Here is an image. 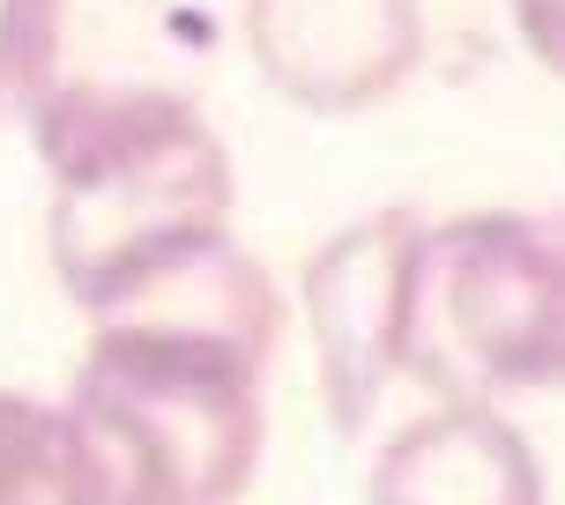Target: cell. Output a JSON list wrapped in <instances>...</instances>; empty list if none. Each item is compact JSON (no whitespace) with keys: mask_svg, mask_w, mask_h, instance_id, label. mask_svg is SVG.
<instances>
[{"mask_svg":"<svg viewBox=\"0 0 565 505\" xmlns=\"http://www.w3.org/2000/svg\"><path fill=\"white\" fill-rule=\"evenodd\" d=\"M365 505H551V483L499 401H431L372 453Z\"/></svg>","mask_w":565,"mask_h":505,"instance_id":"cell-7","label":"cell"},{"mask_svg":"<svg viewBox=\"0 0 565 505\" xmlns=\"http://www.w3.org/2000/svg\"><path fill=\"white\" fill-rule=\"evenodd\" d=\"M402 379H417L431 401L565 394V208L424 224Z\"/></svg>","mask_w":565,"mask_h":505,"instance_id":"cell-3","label":"cell"},{"mask_svg":"<svg viewBox=\"0 0 565 505\" xmlns=\"http://www.w3.org/2000/svg\"><path fill=\"white\" fill-rule=\"evenodd\" d=\"M238 37L282 105L358 119L424 67V0H246Z\"/></svg>","mask_w":565,"mask_h":505,"instance_id":"cell-6","label":"cell"},{"mask_svg":"<svg viewBox=\"0 0 565 505\" xmlns=\"http://www.w3.org/2000/svg\"><path fill=\"white\" fill-rule=\"evenodd\" d=\"M424 216L417 208H372L335 238H320L298 276V312L312 335L320 401L342 439H358L380 394L402 379V327H409V268H417Z\"/></svg>","mask_w":565,"mask_h":505,"instance_id":"cell-5","label":"cell"},{"mask_svg":"<svg viewBox=\"0 0 565 505\" xmlns=\"http://www.w3.org/2000/svg\"><path fill=\"white\" fill-rule=\"evenodd\" d=\"M282 298L238 238L171 260L89 320L67 423L105 505H238L260 469V379Z\"/></svg>","mask_w":565,"mask_h":505,"instance_id":"cell-1","label":"cell"},{"mask_svg":"<svg viewBox=\"0 0 565 505\" xmlns=\"http://www.w3.org/2000/svg\"><path fill=\"white\" fill-rule=\"evenodd\" d=\"M0 505H105L60 401L0 394Z\"/></svg>","mask_w":565,"mask_h":505,"instance_id":"cell-8","label":"cell"},{"mask_svg":"<svg viewBox=\"0 0 565 505\" xmlns=\"http://www.w3.org/2000/svg\"><path fill=\"white\" fill-rule=\"evenodd\" d=\"M507 15H513V37L529 45V60L565 83V0H507Z\"/></svg>","mask_w":565,"mask_h":505,"instance_id":"cell-10","label":"cell"},{"mask_svg":"<svg viewBox=\"0 0 565 505\" xmlns=\"http://www.w3.org/2000/svg\"><path fill=\"white\" fill-rule=\"evenodd\" d=\"M38 164L53 179L45 253L83 320L164 276L171 260L231 238V208H238L231 149L186 97L75 127L45 141Z\"/></svg>","mask_w":565,"mask_h":505,"instance_id":"cell-2","label":"cell"},{"mask_svg":"<svg viewBox=\"0 0 565 505\" xmlns=\"http://www.w3.org/2000/svg\"><path fill=\"white\" fill-rule=\"evenodd\" d=\"M38 30H45V0H0V119H15L30 53H38Z\"/></svg>","mask_w":565,"mask_h":505,"instance_id":"cell-9","label":"cell"},{"mask_svg":"<svg viewBox=\"0 0 565 505\" xmlns=\"http://www.w3.org/2000/svg\"><path fill=\"white\" fill-rule=\"evenodd\" d=\"M201 60H209V23L186 15L179 0H45L15 119L45 149L75 127L141 105H179V97L201 105Z\"/></svg>","mask_w":565,"mask_h":505,"instance_id":"cell-4","label":"cell"}]
</instances>
